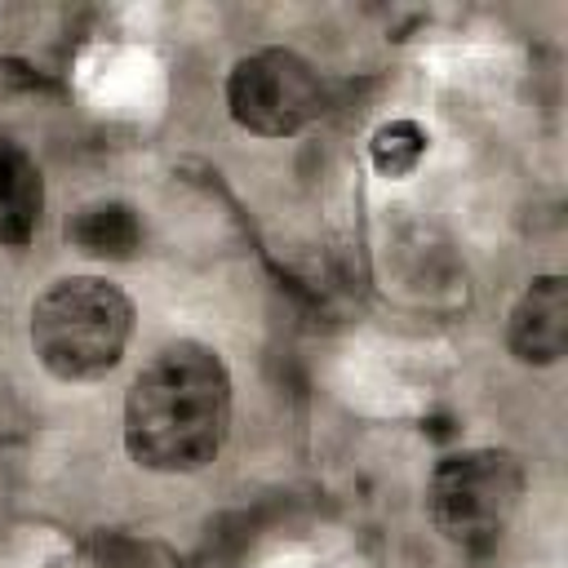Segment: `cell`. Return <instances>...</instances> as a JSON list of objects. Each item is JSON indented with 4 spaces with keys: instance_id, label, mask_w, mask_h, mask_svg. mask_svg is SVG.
Wrapping results in <instances>:
<instances>
[{
    "instance_id": "obj_1",
    "label": "cell",
    "mask_w": 568,
    "mask_h": 568,
    "mask_svg": "<svg viewBox=\"0 0 568 568\" xmlns=\"http://www.w3.org/2000/svg\"><path fill=\"white\" fill-rule=\"evenodd\" d=\"M231 430V373L204 342L155 351L124 395V448L138 466L186 475L209 466Z\"/></svg>"
},
{
    "instance_id": "obj_2",
    "label": "cell",
    "mask_w": 568,
    "mask_h": 568,
    "mask_svg": "<svg viewBox=\"0 0 568 568\" xmlns=\"http://www.w3.org/2000/svg\"><path fill=\"white\" fill-rule=\"evenodd\" d=\"M133 333V302L102 275L53 280L31 302V351L62 382L111 373Z\"/></svg>"
},
{
    "instance_id": "obj_3",
    "label": "cell",
    "mask_w": 568,
    "mask_h": 568,
    "mask_svg": "<svg viewBox=\"0 0 568 568\" xmlns=\"http://www.w3.org/2000/svg\"><path fill=\"white\" fill-rule=\"evenodd\" d=\"M519 501H524V466L506 448L453 453L435 466L426 488L435 528L470 555H488L506 537Z\"/></svg>"
},
{
    "instance_id": "obj_4",
    "label": "cell",
    "mask_w": 568,
    "mask_h": 568,
    "mask_svg": "<svg viewBox=\"0 0 568 568\" xmlns=\"http://www.w3.org/2000/svg\"><path fill=\"white\" fill-rule=\"evenodd\" d=\"M226 111L257 138H288L324 111V84L306 58L288 49H257L231 67Z\"/></svg>"
},
{
    "instance_id": "obj_5",
    "label": "cell",
    "mask_w": 568,
    "mask_h": 568,
    "mask_svg": "<svg viewBox=\"0 0 568 568\" xmlns=\"http://www.w3.org/2000/svg\"><path fill=\"white\" fill-rule=\"evenodd\" d=\"M506 346L519 364H555L568 351V280L537 275L506 320Z\"/></svg>"
},
{
    "instance_id": "obj_6",
    "label": "cell",
    "mask_w": 568,
    "mask_h": 568,
    "mask_svg": "<svg viewBox=\"0 0 568 568\" xmlns=\"http://www.w3.org/2000/svg\"><path fill=\"white\" fill-rule=\"evenodd\" d=\"M44 209V178L18 142H0V244H27Z\"/></svg>"
},
{
    "instance_id": "obj_7",
    "label": "cell",
    "mask_w": 568,
    "mask_h": 568,
    "mask_svg": "<svg viewBox=\"0 0 568 568\" xmlns=\"http://www.w3.org/2000/svg\"><path fill=\"white\" fill-rule=\"evenodd\" d=\"M67 240L93 257H129L142 244V222L120 200H93L67 222Z\"/></svg>"
},
{
    "instance_id": "obj_8",
    "label": "cell",
    "mask_w": 568,
    "mask_h": 568,
    "mask_svg": "<svg viewBox=\"0 0 568 568\" xmlns=\"http://www.w3.org/2000/svg\"><path fill=\"white\" fill-rule=\"evenodd\" d=\"M426 142H430V138H426L422 124H413V120H390V124H382V129L373 133L368 151H373L377 173H386V178H404V173H413V169L422 164Z\"/></svg>"
}]
</instances>
